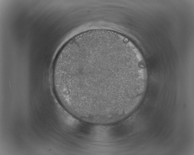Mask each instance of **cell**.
Here are the masks:
<instances>
[{
  "label": "cell",
  "instance_id": "cell-1",
  "mask_svg": "<svg viewBox=\"0 0 194 155\" xmlns=\"http://www.w3.org/2000/svg\"><path fill=\"white\" fill-rule=\"evenodd\" d=\"M130 66L129 54L123 48L109 41L93 40L71 48L66 77L74 98L106 102L122 92Z\"/></svg>",
  "mask_w": 194,
  "mask_h": 155
}]
</instances>
